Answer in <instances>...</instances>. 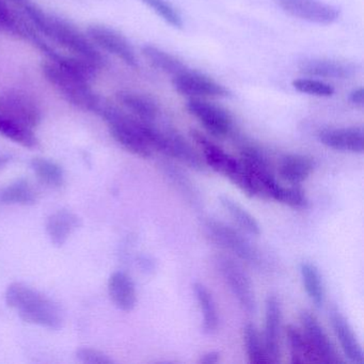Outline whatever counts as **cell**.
Returning <instances> with one entry per match:
<instances>
[{"mask_svg": "<svg viewBox=\"0 0 364 364\" xmlns=\"http://www.w3.org/2000/svg\"><path fill=\"white\" fill-rule=\"evenodd\" d=\"M282 310L280 300L276 295H269L265 302V331L264 348L270 363L280 361V334Z\"/></svg>", "mask_w": 364, "mask_h": 364, "instance_id": "16", "label": "cell"}, {"mask_svg": "<svg viewBox=\"0 0 364 364\" xmlns=\"http://www.w3.org/2000/svg\"><path fill=\"white\" fill-rule=\"evenodd\" d=\"M116 100L125 112L144 122L154 123L159 118V105L148 95L136 91L122 90L117 93Z\"/></svg>", "mask_w": 364, "mask_h": 364, "instance_id": "20", "label": "cell"}, {"mask_svg": "<svg viewBox=\"0 0 364 364\" xmlns=\"http://www.w3.org/2000/svg\"><path fill=\"white\" fill-rule=\"evenodd\" d=\"M141 50L142 55L148 60V63L153 68L164 72V73L176 76L188 70L180 59L165 52L161 48H156V46H144Z\"/></svg>", "mask_w": 364, "mask_h": 364, "instance_id": "24", "label": "cell"}, {"mask_svg": "<svg viewBox=\"0 0 364 364\" xmlns=\"http://www.w3.org/2000/svg\"><path fill=\"white\" fill-rule=\"evenodd\" d=\"M172 85L178 93L189 99L227 97L231 95L225 86L213 78L189 70L173 76Z\"/></svg>", "mask_w": 364, "mask_h": 364, "instance_id": "13", "label": "cell"}, {"mask_svg": "<svg viewBox=\"0 0 364 364\" xmlns=\"http://www.w3.org/2000/svg\"><path fill=\"white\" fill-rule=\"evenodd\" d=\"M31 169L43 184L50 187H60L65 183L63 167L50 159L36 157L31 161Z\"/></svg>", "mask_w": 364, "mask_h": 364, "instance_id": "30", "label": "cell"}, {"mask_svg": "<svg viewBox=\"0 0 364 364\" xmlns=\"http://www.w3.org/2000/svg\"><path fill=\"white\" fill-rule=\"evenodd\" d=\"M205 228L215 242L232 251L242 261L251 265L262 264L259 251L237 230L214 219H208Z\"/></svg>", "mask_w": 364, "mask_h": 364, "instance_id": "10", "label": "cell"}, {"mask_svg": "<svg viewBox=\"0 0 364 364\" xmlns=\"http://www.w3.org/2000/svg\"><path fill=\"white\" fill-rule=\"evenodd\" d=\"M274 200L298 210H304L309 206L306 193L297 185L291 187L281 186Z\"/></svg>", "mask_w": 364, "mask_h": 364, "instance_id": "34", "label": "cell"}, {"mask_svg": "<svg viewBox=\"0 0 364 364\" xmlns=\"http://www.w3.org/2000/svg\"><path fill=\"white\" fill-rule=\"evenodd\" d=\"M159 152L178 159L196 171H204V164L201 156L196 152L195 149L185 140V138L174 129H163V137Z\"/></svg>", "mask_w": 364, "mask_h": 364, "instance_id": "17", "label": "cell"}, {"mask_svg": "<svg viewBox=\"0 0 364 364\" xmlns=\"http://www.w3.org/2000/svg\"><path fill=\"white\" fill-rule=\"evenodd\" d=\"M193 291H195L196 297H197L200 308L203 313L202 329H203L204 333H214L216 332L219 323L218 312H217L214 298L210 291L206 289L205 285L202 283L196 282L193 284Z\"/></svg>", "mask_w": 364, "mask_h": 364, "instance_id": "28", "label": "cell"}, {"mask_svg": "<svg viewBox=\"0 0 364 364\" xmlns=\"http://www.w3.org/2000/svg\"><path fill=\"white\" fill-rule=\"evenodd\" d=\"M240 161L250 176L255 196L274 199L281 185L277 182L263 153L252 146H244L240 150Z\"/></svg>", "mask_w": 364, "mask_h": 364, "instance_id": "7", "label": "cell"}, {"mask_svg": "<svg viewBox=\"0 0 364 364\" xmlns=\"http://www.w3.org/2000/svg\"><path fill=\"white\" fill-rule=\"evenodd\" d=\"M219 359H220V353L217 351H210V353H204L199 362L203 364H214L217 363Z\"/></svg>", "mask_w": 364, "mask_h": 364, "instance_id": "38", "label": "cell"}, {"mask_svg": "<svg viewBox=\"0 0 364 364\" xmlns=\"http://www.w3.org/2000/svg\"><path fill=\"white\" fill-rule=\"evenodd\" d=\"M314 167V161L306 155L287 154L281 159L279 174L289 184L298 185L310 176Z\"/></svg>", "mask_w": 364, "mask_h": 364, "instance_id": "23", "label": "cell"}, {"mask_svg": "<svg viewBox=\"0 0 364 364\" xmlns=\"http://www.w3.org/2000/svg\"><path fill=\"white\" fill-rule=\"evenodd\" d=\"M107 123L110 135L125 150L141 159H150L153 149L146 135V122L103 101L97 112Z\"/></svg>", "mask_w": 364, "mask_h": 364, "instance_id": "3", "label": "cell"}, {"mask_svg": "<svg viewBox=\"0 0 364 364\" xmlns=\"http://www.w3.org/2000/svg\"><path fill=\"white\" fill-rule=\"evenodd\" d=\"M77 215L69 210H59L48 217L46 232L55 246L61 247L67 242L71 234L80 227Z\"/></svg>", "mask_w": 364, "mask_h": 364, "instance_id": "22", "label": "cell"}, {"mask_svg": "<svg viewBox=\"0 0 364 364\" xmlns=\"http://www.w3.org/2000/svg\"><path fill=\"white\" fill-rule=\"evenodd\" d=\"M86 35L100 50H105L129 67H138V58L131 42L120 31L101 24L89 25Z\"/></svg>", "mask_w": 364, "mask_h": 364, "instance_id": "9", "label": "cell"}, {"mask_svg": "<svg viewBox=\"0 0 364 364\" xmlns=\"http://www.w3.org/2000/svg\"><path fill=\"white\" fill-rule=\"evenodd\" d=\"M350 99L351 103L355 106H358V107H363L364 105V90L363 88H358L355 89L353 92L350 93Z\"/></svg>", "mask_w": 364, "mask_h": 364, "instance_id": "37", "label": "cell"}, {"mask_svg": "<svg viewBox=\"0 0 364 364\" xmlns=\"http://www.w3.org/2000/svg\"><path fill=\"white\" fill-rule=\"evenodd\" d=\"M46 38L69 50L72 56L87 61L97 69L105 67L106 58L102 50L93 44L86 33H82L65 18L50 14Z\"/></svg>", "mask_w": 364, "mask_h": 364, "instance_id": "4", "label": "cell"}, {"mask_svg": "<svg viewBox=\"0 0 364 364\" xmlns=\"http://www.w3.org/2000/svg\"><path fill=\"white\" fill-rule=\"evenodd\" d=\"M296 90L306 95H314L319 97H330L334 95V88L327 82L313 78H299L293 82Z\"/></svg>", "mask_w": 364, "mask_h": 364, "instance_id": "33", "label": "cell"}, {"mask_svg": "<svg viewBox=\"0 0 364 364\" xmlns=\"http://www.w3.org/2000/svg\"><path fill=\"white\" fill-rule=\"evenodd\" d=\"M46 82L71 105L97 114L103 100L91 88V82L69 68L46 59L41 63Z\"/></svg>", "mask_w": 364, "mask_h": 364, "instance_id": "2", "label": "cell"}, {"mask_svg": "<svg viewBox=\"0 0 364 364\" xmlns=\"http://www.w3.org/2000/svg\"><path fill=\"white\" fill-rule=\"evenodd\" d=\"M76 359L85 364H112L114 360L110 359L106 353L93 348H80L75 353Z\"/></svg>", "mask_w": 364, "mask_h": 364, "instance_id": "36", "label": "cell"}, {"mask_svg": "<svg viewBox=\"0 0 364 364\" xmlns=\"http://www.w3.org/2000/svg\"><path fill=\"white\" fill-rule=\"evenodd\" d=\"M300 274H301L304 289L311 301L317 308H321L325 304L326 294L318 268L310 262H304L300 264Z\"/></svg>", "mask_w": 364, "mask_h": 364, "instance_id": "26", "label": "cell"}, {"mask_svg": "<svg viewBox=\"0 0 364 364\" xmlns=\"http://www.w3.org/2000/svg\"><path fill=\"white\" fill-rule=\"evenodd\" d=\"M329 313L332 329L340 342L341 348H342L345 357L353 363L363 364V350H362L361 345H360L350 323L336 306L332 308Z\"/></svg>", "mask_w": 364, "mask_h": 364, "instance_id": "19", "label": "cell"}, {"mask_svg": "<svg viewBox=\"0 0 364 364\" xmlns=\"http://www.w3.org/2000/svg\"><path fill=\"white\" fill-rule=\"evenodd\" d=\"M191 137L202 149L204 161L208 167L229 178L245 195L255 197V187L242 161L225 153L200 132L191 131Z\"/></svg>", "mask_w": 364, "mask_h": 364, "instance_id": "5", "label": "cell"}, {"mask_svg": "<svg viewBox=\"0 0 364 364\" xmlns=\"http://www.w3.org/2000/svg\"><path fill=\"white\" fill-rule=\"evenodd\" d=\"M37 196L28 181L24 178L16 181L0 191V203L16 205H33Z\"/></svg>", "mask_w": 364, "mask_h": 364, "instance_id": "29", "label": "cell"}, {"mask_svg": "<svg viewBox=\"0 0 364 364\" xmlns=\"http://www.w3.org/2000/svg\"><path fill=\"white\" fill-rule=\"evenodd\" d=\"M0 135L12 140L16 144H21L24 148L33 149L39 144L33 129L1 114H0Z\"/></svg>", "mask_w": 364, "mask_h": 364, "instance_id": "25", "label": "cell"}, {"mask_svg": "<svg viewBox=\"0 0 364 364\" xmlns=\"http://www.w3.org/2000/svg\"><path fill=\"white\" fill-rule=\"evenodd\" d=\"M166 174L168 178L178 186V188L182 191L183 195H187V198L191 197V201H197V195H196L195 187L193 183L186 178V176L182 173L181 170L176 169L173 166L168 165L164 166Z\"/></svg>", "mask_w": 364, "mask_h": 364, "instance_id": "35", "label": "cell"}, {"mask_svg": "<svg viewBox=\"0 0 364 364\" xmlns=\"http://www.w3.org/2000/svg\"><path fill=\"white\" fill-rule=\"evenodd\" d=\"M298 68L304 75L333 80H348L360 71L355 63L323 58L306 59L301 61Z\"/></svg>", "mask_w": 364, "mask_h": 364, "instance_id": "15", "label": "cell"}, {"mask_svg": "<svg viewBox=\"0 0 364 364\" xmlns=\"http://www.w3.org/2000/svg\"><path fill=\"white\" fill-rule=\"evenodd\" d=\"M300 321H301L306 341L316 353L321 363L336 364L342 362L333 344L328 338L327 333L314 314H312L310 311H301Z\"/></svg>", "mask_w": 364, "mask_h": 364, "instance_id": "14", "label": "cell"}, {"mask_svg": "<svg viewBox=\"0 0 364 364\" xmlns=\"http://www.w3.org/2000/svg\"><path fill=\"white\" fill-rule=\"evenodd\" d=\"M108 293L114 306L124 312L134 310L137 304L135 284L131 277L125 272H116L110 276Z\"/></svg>", "mask_w": 364, "mask_h": 364, "instance_id": "21", "label": "cell"}, {"mask_svg": "<svg viewBox=\"0 0 364 364\" xmlns=\"http://www.w3.org/2000/svg\"><path fill=\"white\" fill-rule=\"evenodd\" d=\"M287 336L289 350H291V363H309V362L319 363L321 362L306 341V336L298 328L293 325L287 326Z\"/></svg>", "mask_w": 364, "mask_h": 364, "instance_id": "27", "label": "cell"}, {"mask_svg": "<svg viewBox=\"0 0 364 364\" xmlns=\"http://www.w3.org/2000/svg\"><path fill=\"white\" fill-rule=\"evenodd\" d=\"M217 269L220 272L223 280L231 289L234 297L237 299L240 306L246 312L253 314L257 312V298L255 289L248 274L242 269L240 264L231 257L218 255L215 259Z\"/></svg>", "mask_w": 364, "mask_h": 364, "instance_id": "6", "label": "cell"}, {"mask_svg": "<svg viewBox=\"0 0 364 364\" xmlns=\"http://www.w3.org/2000/svg\"><path fill=\"white\" fill-rule=\"evenodd\" d=\"M219 202H220L221 206L229 213L230 216L245 231L248 232L251 235H259L261 227L259 223L255 220V217L250 213L247 212L237 202L227 196H220Z\"/></svg>", "mask_w": 364, "mask_h": 364, "instance_id": "31", "label": "cell"}, {"mask_svg": "<svg viewBox=\"0 0 364 364\" xmlns=\"http://www.w3.org/2000/svg\"><path fill=\"white\" fill-rule=\"evenodd\" d=\"M6 304L16 309L23 321L48 329L58 330L63 314L56 302L24 283H12L6 291Z\"/></svg>", "mask_w": 364, "mask_h": 364, "instance_id": "1", "label": "cell"}, {"mask_svg": "<svg viewBox=\"0 0 364 364\" xmlns=\"http://www.w3.org/2000/svg\"><path fill=\"white\" fill-rule=\"evenodd\" d=\"M319 141L327 148L340 152L362 153L364 133L361 127L323 129L319 131Z\"/></svg>", "mask_w": 364, "mask_h": 364, "instance_id": "18", "label": "cell"}, {"mask_svg": "<svg viewBox=\"0 0 364 364\" xmlns=\"http://www.w3.org/2000/svg\"><path fill=\"white\" fill-rule=\"evenodd\" d=\"M186 108L214 137H227L233 131L231 114L217 104L203 99H189Z\"/></svg>", "mask_w": 364, "mask_h": 364, "instance_id": "11", "label": "cell"}, {"mask_svg": "<svg viewBox=\"0 0 364 364\" xmlns=\"http://www.w3.org/2000/svg\"><path fill=\"white\" fill-rule=\"evenodd\" d=\"M244 343L247 355L251 363H270L264 344H262L259 332L253 323H248L244 327Z\"/></svg>", "mask_w": 364, "mask_h": 364, "instance_id": "32", "label": "cell"}, {"mask_svg": "<svg viewBox=\"0 0 364 364\" xmlns=\"http://www.w3.org/2000/svg\"><path fill=\"white\" fill-rule=\"evenodd\" d=\"M0 114L35 129L41 124L42 112L31 95L18 89L0 92Z\"/></svg>", "mask_w": 364, "mask_h": 364, "instance_id": "8", "label": "cell"}, {"mask_svg": "<svg viewBox=\"0 0 364 364\" xmlns=\"http://www.w3.org/2000/svg\"><path fill=\"white\" fill-rule=\"evenodd\" d=\"M277 5L294 18L319 25L336 22L340 11L323 0H274Z\"/></svg>", "mask_w": 364, "mask_h": 364, "instance_id": "12", "label": "cell"}]
</instances>
